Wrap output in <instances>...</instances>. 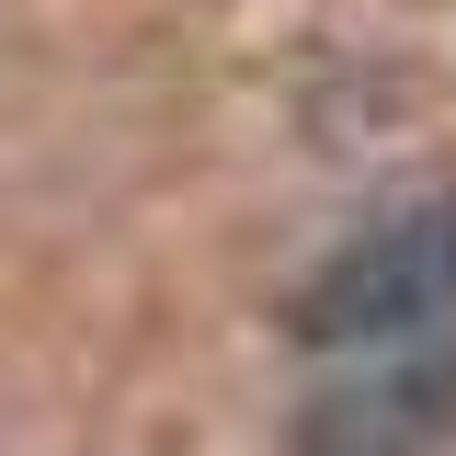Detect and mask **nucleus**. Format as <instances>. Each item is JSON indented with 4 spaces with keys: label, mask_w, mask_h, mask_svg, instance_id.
<instances>
[{
    "label": "nucleus",
    "mask_w": 456,
    "mask_h": 456,
    "mask_svg": "<svg viewBox=\"0 0 456 456\" xmlns=\"http://www.w3.org/2000/svg\"><path fill=\"white\" fill-rule=\"evenodd\" d=\"M445 320H456V183L365 217L285 308V331L308 354H411Z\"/></svg>",
    "instance_id": "f257e3e1"
},
{
    "label": "nucleus",
    "mask_w": 456,
    "mask_h": 456,
    "mask_svg": "<svg viewBox=\"0 0 456 456\" xmlns=\"http://www.w3.org/2000/svg\"><path fill=\"white\" fill-rule=\"evenodd\" d=\"M445 434H456V342H411L308 388L285 456H434Z\"/></svg>",
    "instance_id": "f03ea898"
}]
</instances>
